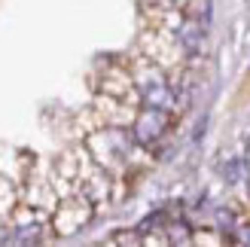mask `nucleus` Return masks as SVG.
I'll use <instances>...</instances> for the list:
<instances>
[{"label": "nucleus", "mask_w": 250, "mask_h": 247, "mask_svg": "<svg viewBox=\"0 0 250 247\" xmlns=\"http://www.w3.org/2000/svg\"><path fill=\"white\" fill-rule=\"evenodd\" d=\"M171 125V110L165 107H137L128 119V131L141 146H153Z\"/></svg>", "instance_id": "nucleus-3"}, {"label": "nucleus", "mask_w": 250, "mask_h": 247, "mask_svg": "<svg viewBox=\"0 0 250 247\" xmlns=\"http://www.w3.org/2000/svg\"><path fill=\"white\" fill-rule=\"evenodd\" d=\"M134 144L137 141L131 138V131L107 128V131H95L92 138L85 141V150H89V156L98 165H122V162H128Z\"/></svg>", "instance_id": "nucleus-2"}, {"label": "nucleus", "mask_w": 250, "mask_h": 247, "mask_svg": "<svg viewBox=\"0 0 250 247\" xmlns=\"http://www.w3.org/2000/svg\"><path fill=\"white\" fill-rule=\"evenodd\" d=\"M95 205L98 202L85 192H64V199L52 214V232L55 235H77L95 217Z\"/></svg>", "instance_id": "nucleus-1"}]
</instances>
